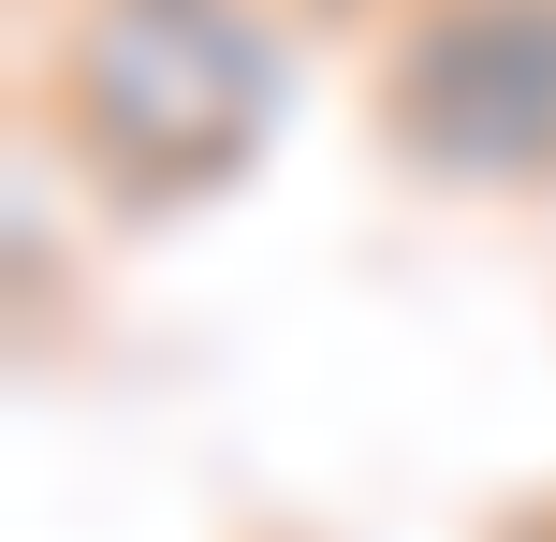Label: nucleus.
<instances>
[{"instance_id": "obj_3", "label": "nucleus", "mask_w": 556, "mask_h": 542, "mask_svg": "<svg viewBox=\"0 0 556 542\" xmlns=\"http://www.w3.org/2000/svg\"><path fill=\"white\" fill-rule=\"evenodd\" d=\"M293 15H323V29H395L410 0H293Z\"/></svg>"}, {"instance_id": "obj_4", "label": "nucleus", "mask_w": 556, "mask_h": 542, "mask_svg": "<svg viewBox=\"0 0 556 542\" xmlns=\"http://www.w3.org/2000/svg\"><path fill=\"white\" fill-rule=\"evenodd\" d=\"M513 542H556V514H528V528H513Z\"/></svg>"}, {"instance_id": "obj_2", "label": "nucleus", "mask_w": 556, "mask_h": 542, "mask_svg": "<svg viewBox=\"0 0 556 542\" xmlns=\"http://www.w3.org/2000/svg\"><path fill=\"white\" fill-rule=\"evenodd\" d=\"M381 147L454 205L556 191V0H410L366 74Z\"/></svg>"}, {"instance_id": "obj_1", "label": "nucleus", "mask_w": 556, "mask_h": 542, "mask_svg": "<svg viewBox=\"0 0 556 542\" xmlns=\"http://www.w3.org/2000/svg\"><path fill=\"white\" fill-rule=\"evenodd\" d=\"M293 117V0H59L29 133L117 205H220Z\"/></svg>"}]
</instances>
